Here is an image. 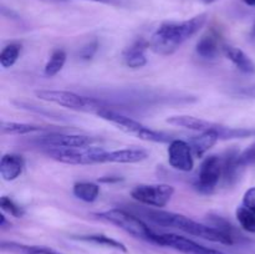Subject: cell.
Segmentation results:
<instances>
[{
    "mask_svg": "<svg viewBox=\"0 0 255 254\" xmlns=\"http://www.w3.org/2000/svg\"><path fill=\"white\" fill-rule=\"evenodd\" d=\"M207 14H199L183 21H164L157 27L149 39V49L161 56L174 54L203 27Z\"/></svg>",
    "mask_w": 255,
    "mask_h": 254,
    "instance_id": "cell-1",
    "label": "cell"
},
{
    "mask_svg": "<svg viewBox=\"0 0 255 254\" xmlns=\"http://www.w3.org/2000/svg\"><path fill=\"white\" fill-rule=\"evenodd\" d=\"M139 213L143 217H146L148 221L152 223L157 224L159 227H164V228H174L178 231L184 232L191 236L199 237L206 241L216 242V243L226 244V246H233V241L217 231L216 228L207 224L198 223V222L193 221V219L188 218L182 214L173 213V212L161 211V209H139Z\"/></svg>",
    "mask_w": 255,
    "mask_h": 254,
    "instance_id": "cell-2",
    "label": "cell"
},
{
    "mask_svg": "<svg viewBox=\"0 0 255 254\" xmlns=\"http://www.w3.org/2000/svg\"><path fill=\"white\" fill-rule=\"evenodd\" d=\"M96 116L105 120V121L110 122V124L115 125L117 128L124 131L125 133L132 134V136L137 137V138L142 139V141L156 142V143H169V142H172L174 139L172 137V134L163 131L152 129L151 127L144 126L143 124L138 122L137 120L132 119V117H128L126 115H122L120 112L115 111L110 106L100 110L96 114Z\"/></svg>",
    "mask_w": 255,
    "mask_h": 254,
    "instance_id": "cell-3",
    "label": "cell"
},
{
    "mask_svg": "<svg viewBox=\"0 0 255 254\" xmlns=\"http://www.w3.org/2000/svg\"><path fill=\"white\" fill-rule=\"evenodd\" d=\"M167 124L172 126L183 127L196 132H214L219 136V139H233L246 138V137L255 136L254 128H244V127H228L216 122L207 121L199 117L188 116V115H177L171 116L166 120Z\"/></svg>",
    "mask_w": 255,
    "mask_h": 254,
    "instance_id": "cell-4",
    "label": "cell"
},
{
    "mask_svg": "<svg viewBox=\"0 0 255 254\" xmlns=\"http://www.w3.org/2000/svg\"><path fill=\"white\" fill-rule=\"evenodd\" d=\"M35 95L42 101L51 102L72 111L90 112L96 115L100 110L109 107V105L102 100L81 96L75 92L64 91V90H37L35 91Z\"/></svg>",
    "mask_w": 255,
    "mask_h": 254,
    "instance_id": "cell-5",
    "label": "cell"
},
{
    "mask_svg": "<svg viewBox=\"0 0 255 254\" xmlns=\"http://www.w3.org/2000/svg\"><path fill=\"white\" fill-rule=\"evenodd\" d=\"M94 216L97 219H100V221H104L106 223L119 227L120 229L131 234L134 238L153 243L156 233L139 217L134 216V214L129 213V212L125 211V209H109V211L95 213Z\"/></svg>",
    "mask_w": 255,
    "mask_h": 254,
    "instance_id": "cell-6",
    "label": "cell"
},
{
    "mask_svg": "<svg viewBox=\"0 0 255 254\" xmlns=\"http://www.w3.org/2000/svg\"><path fill=\"white\" fill-rule=\"evenodd\" d=\"M50 158L65 164H94L104 163L106 149L96 146L77 147V148H46Z\"/></svg>",
    "mask_w": 255,
    "mask_h": 254,
    "instance_id": "cell-7",
    "label": "cell"
},
{
    "mask_svg": "<svg viewBox=\"0 0 255 254\" xmlns=\"http://www.w3.org/2000/svg\"><path fill=\"white\" fill-rule=\"evenodd\" d=\"M173 194V187L166 183L138 184L131 191V197L134 201L154 208H162L167 206Z\"/></svg>",
    "mask_w": 255,
    "mask_h": 254,
    "instance_id": "cell-8",
    "label": "cell"
},
{
    "mask_svg": "<svg viewBox=\"0 0 255 254\" xmlns=\"http://www.w3.org/2000/svg\"><path fill=\"white\" fill-rule=\"evenodd\" d=\"M222 178H223V158L222 156L212 154L206 157L202 162L194 187L201 193L211 194L217 188Z\"/></svg>",
    "mask_w": 255,
    "mask_h": 254,
    "instance_id": "cell-9",
    "label": "cell"
},
{
    "mask_svg": "<svg viewBox=\"0 0 255 254\" xmlns=\"http://www.w3.org/2000/svg\"><path fill=\"white\" fill-rule=\"evenodd\" d=\"M153 243L157 246L167 247L183 254H224L223 252L199 244L192 239L174 233H163L154 236Z\"/></svg>",
    "mask_w": 255,
    "mask_h": 254,
    "instance_id": "cell-10",
    "label": "cell"
},
{
    "mask_svg": "<svg viewBox=\"0 0 255 254\" xmlns=\"http://www.w3.org/2000/svg\"><path fill=\"white\" fill-rule=\"evenodd\" d=\"M168 163L179 172H191L194 167V154L188 141L174 138L168 143Z\"/></svg>",
    "mask_w": 255,
    "mask_h": 254,
    "instance_id": "cell-11",
    "label": "cell"
},
{
    "mask_svg": "<svg viewBox=\"0 0 255 254\" xmlns=\"http://www.w3.org/2000/svg\"><path fill=\"white\" fill-rule=\"evenodd\" d=\"M96 138L85 134H66V133H52L41 136L37 138V143L46 148H77V147L91 146Z\"/></svg>",
    "mask_w": 255,
    "mask_h": 254,
    "instance_id": "cell-12",
    "label": "cell"
},
{
    "mask_svg": "<svg viewBox=\"0 0 255 254\" xmlns=\"http://www.w3.org/2000/svg\"><path fill=\"white\" fill-rule=\"evenodd\" d=\"M223 46L224 45L222 44L221 36H219L218 32L211 30V31L204 34L203 36L198 40L196 46V51L202 59L213 60L218 56L219 52L223 51Z\"/></svg>",
    "mask_w": 255,
    "mask_h": 254,
    "instance_id": "cell-13",
    "label": "cell"
},
{
    "mask_svg": "<svg viewBox=\"0 0 255 254\" xmlns=\"http://www.w3.org/2000/svg\"><path fill=\"white\" fill-rule=\"evenodd\" d=\"M149 47V42L143 39H138L126 47L124 51V61L129 69H141L147 64L146 51Z\"/></svg>",
    "mask_w": 255,
    "mask_h": 254,
    "instance_id": "cell-14",
    "label": "cell"
},
{
    "mask_svg": "<svg viewBox=\"0 0 255 254\" xmlns=\"http://www.w3.org/2000/svg\"><path fill=\"white\" fill-rule=\"evenodd\" d=\"M24 167V157L17 153H5L0 159V176L4 181H15L21 176Z\"/></svg>",
    "mask_w": 255,
    "mask_h": 254,
    "instance_id": "cell-15",
    "label": "cell"
},
{
    "mask_svg": "<svg viewBox=\"0 0 255 254\" xmlns=\"http://www.w3.org/2000/svg\"><path fill=\"white\" fill-rule=\"evenodd\" d=\"M148 158V152L143 148H122L106 152L105 162L110 163H138Z\"/></svg>",
    "mask_w": 255,
    "mask_h": 254,
    "instance_id": "cell-16",
    "label": "cell"
},
{
    "mask_svg": "<svg viewBox=\"0 0 255 254\" xmlns=\"http://www.w3.org/2000/svg\"><path fill=\"white\" fill-rule=\"evenodd\" d=\"M239 154L241 153L238 152V149L233 148L227 151L226 154L222 156L223 158V179L229 186L234 184L241 178V174L244 169L239 161Z\"/></svg>",
    "mask_w": 255,
    "mask_h": 254,
    "instance_id": "cell-17",
    "label": "cell"
},
{
    "mask_svg": "<svg viewBox=\"0 0 255 254\" xmlns=\"http://www.w3.org/2000/svg\"><path fill=\"white\" fill-rule=\"evenodd\" d=\"M222 52L226 55L227 59L233 62V65L239 71L247 75L255 74V64L243 50L236 46H231V45H224Z\"/></svg>",
    "mask_w": 255,
    "mask_h": 254,
    "instance_id": "cell-18",
    "label": "cell"
},
{
    "mask_svg": "<svg viewBox=\"0 0 255 254\" xmlns=\"http://www.w3.org/2000/svg\"><path fill=\"white\" fill-rule=\"evenodd\" d=\"M219 141V136L214 132H199L189 138V144L196 157H202Z\"/></svg>",
    "mask_w": 255,
    "mask_h": 254,
    "instance_id": "cell-19",
    "label": "cell"
},
{
    "mask_svg": "<svg viewBox=\"0 0 255 254\" xmlns=\"http://www.w3.org/2000/svg\"><path fill=\"white\" fill-rule=\"evenodd\" d=\"M1 251L11 252L16 254H61L55 249L44 246H29V244L17 243V242L2 241L0 244Z\"/></svg>",
    "mask_w": 255,
    "mask_h": 254,
    "instance_id": "cell-20",
    "label": "cell"
},
{
    "mask_svg": "<svg viewBox=\"0 0 255 254\" xmlns=\"http://www.w3.org/2000/svg\"><path fill=\"white\" fill-rule=\"evenodd\" d=\"M0 129H1L2 134H19V136H24V134L32 133V132L47 131L49 127L31 124H22V122L2 121L1 125H0Z\"/></svg>",
    "mask_w": 255,
    "mask_h": 254,
    "instance_id": "cell-21",
    "label": "cell"
},
{
    "mask_svg": "<svg viewBox=\"0 0 255 254\" xmlns=\"http://www.w3.org/2000/svg\"><path fill=\"white\" fill-rule=\"evenodd\" d=\"M75 239L81 242H87V243L97 244V246H104L107 248L116 249V251L122 252V253H127V247L121 242L116 241V239L107 237L105 234H85V236H77L74 237Z\"/></svg>",
    "mask_w": 255,
    "mask_h": 254,
    "instance_id": "cell-22",
    "label": "cell"
},
{
    "mask_svg": "<svg viewBox=\"0 0 255 254\" xmlns=\"http://www.w3.org/2000/svg\"><path fill=\"white\" fill-rule=\"evenodd\" d=\"M209 221V226L213 227V228H216L217 231H219L221 233H223L224 236H227L228 238H231L232 241H233V243H238V242H241L243 238V236H242L241 233L238 232V229L236 228V227L233 226V224L231 223V222L227 221L226 218H223V217L221 216H209L208 218Z\"/></svg>",
    "mask_w": 255,
    "mask_h": 254,
    "instance_id": "cell-23",
    "label": "cell"
},
{
    "mask_svg": "<svg viewBox=\"0 0 255 254\" xmlns=\"http://www.w3.org/2000/svg\"><path fill=\"white\" fill-rule=\"evenodd\" d=\"M72 193L80 201L92 203L100 196V187L94 182H76L72 187Z\"/></svg>",
    "mask_w": 255,
    "mask_h": 254,
    "instance_id": "cell-24",
    "label": "cell"
},
{
    "mask_svg": "<svg viewBox=\"0 0 255 254\" xmlns=\"http://www.w3.org/2000/svg\"><path fill=\"white\" fill-rule=\"evenodd\" d=\"M67 55L65 52V50L62 49H56L52 51L51 56H50L49 61L45 65V75L46 76H55L56 74H59L60 71L64 67L65 62H66Z\"/></svg>",
    "mask_w": 255,
    "mask_h": 254,
    "instance_id": "cell-25",
    "label": "cell"
},
{
    "mask_svg": "<svg viewBox=\"0 0 255 254\" xmlns=\"http://www.w3.org/2000/svg\"><path fill=\"white\" fill-rule=\"evenodd\" d=\"M20 52H21V45L17 42H11V44L6 45L0 52V65L4 69L14 66L15 62L19 59Z\"/></svg>",
    "mask_w": 255,
    "mask_h": 254,
    "instance_id": "cell-26",
    "label": "cell"
},
{
    "mask_svg": "<svg viewBox=\"0 0 255 254\" xmlns=\"http://www.w3.org/2000/svg\"><path fill=\"white\" fill-rule=\"evenodd\" d=\"M237 219L242 228L249 233H255V212L249 211L246 207H238L236 211Z\"/></svg>",
    "mask_w": 255,
    "mask_h": 254,
    "instance_id": "cell-27",
    "label": "cell"
},
{
    "mask_svg": "<svg viewBox=\"0 0 255 254\" xmlns=\"http://www.w3.org/2000/svg\"><path fill=\"white\" fill-rule=\"evenodd\" d=\"M0 207H1L2 211L9 213L10 216L15 217V218H21L25 214L24 208L20 207L17 203H15L10 197L2 196L1 198H0Z\"/></svg>",
    "mask_w": 255,
    "mask_h": 254,
    "instance_id": "cell-28",
    "label": "cell"
},
{
    "mask_svg": "<svg viewBox=\"0 0 255 254\" xmlns=\"http://www.w3.org/2000/svg\"><path fill=\"white\" fill-rule=\"evenodd\" d=\"M239 161L244 168L251 164H255V143L251 144L248 148H246L239 154Z\"/></svg>",
    "mask_w": 255,
    "mask_h": 254,
    "instance_id": "cell-29",
    "label": "cell"
},
{
    "mask_svg": "<svg viewBox=\"0 0 255 254\" xmlns=\"http://www.w3.org/2000/svg\"><path fill=\"white\" fill-rule=\"evenodd\" d=\"M97 50H99V42H97V40H94V41L85 45V46L80 50L79 55L82 60H90L95 56Z\"/></svg>",
    "mask_w": 255,
    "mask_h": 254,
    "instance_id": "cell-30",
    "label": "cell"
},
{
    "mask_svg": "<svg viewBox=\"0 0 255 254\" xmlns=\"http://www.w3.org/2000/svg\"><path fill=\"white\" fill-rule=\"evenodd\" d=\"M243 207H246L249 211L255 212V187H252L244 193Z\"/></svg>",
    "mask_w": 255,
    "mask_h": 254,
    "instance_id": "cell-31",
    "label": "cell"
},
{
    "mask_svg": "<svg viewBox=\"0 0 255 254\" xmlns=\"http://www.w3.org/2000/svg\"><path fill=\"white\" fill-rule=\"evenodd\" d=\"M234 94H236L237 96H243L247 97V99H255V85L239 87Z\"/></svg>",
    "mask_w": 255,
    "mask_h": 254,
    "instance_id": "cell-32",
    "label": "cell"
},
{
    "mask_svg": "<svg viewBox=\"0 0 255 254\" xmlns=\"http://www.w3.org/2000/svg\"><path fill=\"white\" fill-rule=\"evenodd\" d=\"M90 1L100 2V4H106V5H120L121 0H90Z\"/></svg>",
    "mask_w": 255,
    "mask_h": 254,
    "instance_id": "cell-33",
    "label": "cell"
},
{
    "mask_svg": "<svg viewBox=\"0 0 255 254\" xmlns=\"http://www.w3.org/2000/svg\"><path fill=\"white\" fill-rule=\"evenodd\" d=\"M6 226L10 227V222H9V223H7L6 217H5L4 214H1V216H0V228L5 229V228H6Z\"/></svg>",
    "mask_w": 255,
    "mask_h": 254,
    "instance_id": "cell-34",
    "label": "cell"
},
{
    "mask_svg": "<svg viewBox=\"0 0 255 254\" xmlns=\"http://www.w3.org/2000/svg\"><path fill=\"white\" fill-rule=\"evenodd\" d=\"M251 37H252V40H255V21H254L253 26H252V30H251Z\"/></svg>",
    "mask_w": 255,
    "mask_h": 254,
    "instance_id": "cell-35",
    "label": "cell"
},
{
    "mask_svg": "<svg viewBox=\"0 0 255 254\" xmlns=\"http://www.w3.org/2000/svg\"><path fill=\"white\" fill-rule=\"evenodd\" d=\"M243 1L249 6H255V0H243Z\"/></svg>",
    "mask_w": 255,
    "mask_h": 254,
    "instance_id": "cell-36",
    "label": "cell"
},
{
    "mask_svg": "<svg viewBox=\"0 0 255 254\" xmlns=\"http://www.w3.org/2000/svg\"><path fill=\"white\" fill-rule=\"evenodd\" d=\"M202 2H204V4H212V2L217 1V0H201Z\"/></svg>",
    "mask_w": 255,
    "mask_h": 254,
    "instance_id": "cell-37",
    "label": "cell"
}]
</instances>
